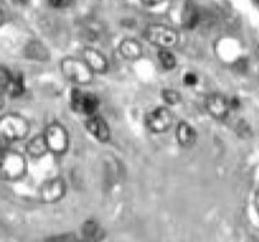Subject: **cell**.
<instances>
[{"label":"cell","mask_w":259,"mask_h":242,"mask_svg":"<svg viewBox=\"0 0 259 242\" xmlns=\"http://www.w3.org/2000/svg\"><path fill=\"white\" fill-rule=\"evenodd\" d=\"M176 138L181 146L189 147L196 141V131L191 124H188L187 122H182L177 126Z\"/></svg>","instance_id":"cell-13"},{"label":"cell","mask_w":259,"mask_h":242,"mask_svg":"<svg viewBox=\"0 0 259 242\" xmlns=\"http://www.w3.org/2000/svg\"><path fill=\"white\" fill-rule=\"evenodd\" d=\"M158 60L161 66L166 70H171L176 67L177 60L176 56L170 52V50H159Z\"/></svg>","instance_id":"cell-17"},{"label":"cell","mask_w":259,"mask_h":242,"mask_svg":"<svg viewBox=\"0 0 259 242\" xmlns=\"http://www.w3.org/2000/svg\"><path fill=\"white\" fill-rule=\"evenodd\" d=\"M11 72L8 70L3 69V67H0V90L4 91L6 89L7 84H8L9 79H11Z\"/></svg>","instance_id":"cell-19"},{"label":"cell","mask_w":259,"mask_h":242,"mask_svg":"<svg viewBox=\"0 0 259 242\" xmlns=\"http://www.w3.org/2000/svg\"><path fill=\"white\" fill-rule=\"evenodd\" d=\"M65 190H66L65 181L61 178H54L45 181L39 194L44 203H56L64 197Z\"/></svg>","instance_id":"cell-8"},{"label":"cell","mask_w":259,"mask_h":242,"mask_svg":"<svg viewBox=\"0 0 259 242\" xmlns=\"http://www.w3.org/2000/svg\"><path fill=\"white\" fill-rule=\"evenodd\" d=\"M85 126L89 133L94 138L98 139L99 142H107L111 138V129H109V126L101 116H94V114L88 118V121H87Z\"/></svg>","instance_id":"cell-10"},{"label":"cell","mask_w":259,"mask_h":242,"mask_svg":"<svg viewBox=\"0 0 259 242\" xmlns=\"http://www.w3.org/2000/svg\"><path fill=\"white\" fill-rule=\"evenodd\" d=\"M206 109L216 119H224L230 111V101L221 94H212L206 101Z\"/></svg>","instance_id":"cell-9"},{"label":"cell","mask_w":259,"mask_h":242,"mask_svg":"<svg viewBox=\"0 0 259 242\" xmlns=\"http://www.w3.org/2000/svg\"><path fill=\"white\" fill-rule=\"evenodd\" d=\"M3 21H4V16H3V13H2V11H0V26H2Z\"/></svg>","instance_id":"cell-26"},{"label":"cell","mask_w":259,"mask_h":242,"mask_svg":"<svg viewBox=\"0 0 259 242\" xmlns=\"http://www.w3.org/2000/svg\"><path fill=\"white\" fill-rule=\"evenodd\" d=\"M182 16H183V24L187 28H194L198 23V11L192 2H187Z\"/></svg>","instance_id":"cell-16"},{"label":"cell","mask_w":259,"mask_h":242,"mask_svg":"<svg viewBox=\"0 0 259 242\" xmlns=\"http://www.w3.org/2000/svg\"><path fill=\"white\" fill-rule=\"evenodd\" d=\"M14 2H16L17 4H26L28 0H14Z\"/></svg>","instance_id":"cell-25"},{"label":"cell","mask_w":259,"mask_h":242,"mask_svg":"<svg viewBox=\"0 0 259 242\" xmlns=\"http://www.w3.org/2000/svg\"><path fill=\"white\" fill-rule=\"evenodd\" d=\"M254 204H255V209H256V212H258V214H259V190H258V193L255 194V199H254Z\"/></svg>","instance_id":"cell-23"},{"label":"cell","mask_w":259,"mask_h":242,"mask_svg":"<svg viewBox=\"0 0 259 242\" xmlns=\"http://www.w3.org/2000/svg\"><path fill=\"white\" fill-rule=\"evenodd\" d=\"M49 2V4L51 7H54V8H68V7H70L71 4H73L74 0H47Z\"/></svg>","instance_id":"cell-20"},{"label":"cell","mask_w":259,"mask_h":242,"mask_svg":"<svg viewBox=\"0 0 259 242\" xmlns=\"http://www.w3.org/2000/svg\"><path fill=\"white\" fill-rule=\"evenodd\" d=\"M161 95H163L164 101L168 104H170V106H176V104L181 103L182 101L181 93H178V91L174 90V89H165Z\"/></svg>","instance_id":"cell-18"},{"label":"cell","mask_w":259,"mask_h":242,"mask_svg":"<svg viewBox=\"0 0 259 242\" xmlns=\"http://www.w3.org/2000/svg\"><path fill=\"white\" fill-rule=\"evenodd\" d=\"M26 157L18 151L7 150L0 155V176L6 180H19L26 174Z\"/></svg>","instance_id":"cell-1"},{"label":"cell","mask_w":259,"mask_h":242,"mask_svg":"<svg viewBox=\"0 0 259 242\" xmlns=\"http://www.w3.org/2000/svg\"><path fill=\"white\" fill-rule=\"evenodd\" d=\"M173 123V116L166 108H155L146 116V126L155 133L166 132Z\"/></svg>","instance_id":"cell-6"},{"label":"cell","mask_w":259,"mask_h":242,"mask_svg":"<svg viewBox=\"0 0 259 242\" xmlns=\"http://www.w3.org/2000/svg\"><path fill=\"white\" fill-rule=\"evenodd\" d=\"M183 80H184V84H186V85H194V84L197 83L198 79L194 74H192V72H188V74L184 75Z\"/></svg>","instance_id":"cell-21"},{"label":"cell","mask_w":259,"mask_h":242,"mask_svg":"<svg viewBox=\"0 0 259 242\" xmlns=\"http://www.w3.org/2000/svg\"><path fill=\"white\" fill-rule=\"evenodd\" d=\"M29 132V123L24 117L8 113L0 118V139L4 142L18 141Z\"/></svg>","instance_id":"cell-2"},{"label":"cell","mask_w":259,"mask_h":242,"mask_svg":"<svg viewBox=\"0 0 259 242\" xmlns=\"http://www.w3.org/2000/svg\"><path fill=\"white\" fill-rule=\"evenodd\" d=\"M27 152L32 157H41L46 152H49L44 134H39V136H36L32 139H29V142L27 143Z\"/></svg>","instance_id":"cell-14"},{"label":"cell","mask_w":259,"mask_h":242,"mask_svg":"<svg viewBox=\"0 0 259 242\" xmlns=\"http://www.w3.org/2000/svg\"><path fill=\"white\" fill-rule=\"evenodd\" d=\"M23 77H22L21 75H11V79H9L8 84H7L6 89H4V93H7L9 96H12V98H16V96H19L21 94H23Z\"/></svg>","instance_id":"cell-15"},{"label":"cell","mask_w":259,"mask_h":242,"mask_svg":"<svg viewBox=\"0 0 259 242\" xmlns=\"http://www.w3.org/2000/svg\"><path fill=\"white\" fill-rule=\"evenodd\" d=\"M99 106V101L96 95L89 93H81L80 90H74L71 94V108L78 113L93 116Z\"/></svg>","instance_id":"cell-7"},{"label":"cell","mask_w":259,"mask_h":242,"mask_svg":"<svg viewBox=\"0 0 259 242\" xmlns=\"http://www.w3.org/2000/svg\"><path fill=\"white\" fill-rule=\"evenodd\" d=\"M4 106V91L0 90V109L3 108Z\"/></svg>","instance_id":"cell-24"},{"label":"cell","mask_w":259,"mask_h":242,"mask_svg":"<svg viewBox=\"0 0 259 242\" xmlns=\"http://www.w3.org/2000/svg\"><path fill=\"white\" fill-rule=\"evenodd\" d=\"M61 71L64 76L73 83L79 85H85L93 80L94 72L91 67L84 62V60L68 57L61 61Z\"/></svg>","instance_id":"cell-3"},{"label":"cell","mask_w":259,"mask_h":242,"mask_svg":"<svg viewBox=\"0 0 259 242\" xmlns=\"http://www.w3.org/2000/svg\"><path fill=\"white\" fill-rule=\"evenodd\" d=\"M141 2L146 6H158V4L163 3L164 0H141Z\"/></svg>","instance_id":"cell-22"},{"label":"cell","mask_w":259,"mask_h":242,"mask_svg":"<svg viewBox=\"0 0 259 242\" xmlns=\"http://www.w3.org/2000/svg\"><path fill=\"white\" fill-rule=\"evenodd\" d=\"M145 38L160 50H170L178 42V33L165 24H150L145 29Z\"/></svg>","instance_id":"cell-4"},{"label":"cell","mask_w":259,"mask_h":242,"mask_svg":"<svg viewBox=\"0 0 259 242\" xmlns=\"http://www.w3.org/2000/svg\"><path fill=\"white\" fill-rule=\"evenodd\" d=\"M83 60L87 65L92 69L93 72H104L108 67V62L104 55L98 50L87 47L83 51Z\"/></svg>","instance_id":"cell-11"},{"label":"cell","mask_w":259,"mask_h":242,"mask_svg":"<svg viewBox=\"0 0 259 242\" xmlns=\"http://www.w3.org/2000/svg\"><path fill=\"white\" fill-rule=\"evenodd\" d=\"M119 52L128 61H136L143 56V46L135 38H126L119 43Z\"/></svg>","instance_id":"cell-12"},{"label":"cell","mask_w":259,"mask_h":242,"mask_svg":"<svg viewBox=\"0 0 259 242\" xmlns=\"http://www.w3.org/2000/svg\"><path fill=\"white\" fill-rule=\"evenodd\" d=\"M256 2H258V3H259V0H256Z\"/></svg>","instance_id":"cell-27"},{"label":"cell","mask_w":259,"mask_h":242,"mask_svg":"<svg viewBox=\"0 0 259 242\" xmlns=\"http://www.w3.org/2000/svg\"><path fill=\"white\" fill-rule=\"evenodd\" d=\"M45 142L49 152L55 155H62L69 149V134L60 123H52L45 129Z\"/></svg>","instance_id":"cell-5"}]
</instances>
